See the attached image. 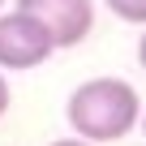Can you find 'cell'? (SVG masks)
Instances as JSON below:
<instances>
[{"label": "cell", "mask_w": 146, "mask_h": 146, "mask_svg": "<svg viewBox=\"0 0 146 146\" xmlns=\"http://www.w3.org/2000/svg\"><path fill=\"white\" fill-rule=\"evenodd\" d=\"M64 120L78 137L108 146L137 129L142 99H137L133 82H125V78H112V73L108 78H86L82 86H73V95L64 103Z\"/></svg>", "instance_id": "obj_1"}, {"label": "cell", "mask_w": 146, "mask_h": 146, "mask_svg": "<svg viewBox=\"0 0 146 146\" xmlns=\"http://www.w3.org/2000/svg\"><path fill=\"white\" fill-rule=\"evenodd\" d=\"M56 52L47 26L26 13V9H0V69H13V73H26V69H39L47 56Z\"/></svg>", "instance_id": "obj_2"}, {"label": "cell", "mask_w": 146, "mask_h": 146, "mask_svg": "<svg viewBox=\"0 0 146 146\" xmlns=\"http://www.w3.org/2000/svg\"><path fill=\"white\" fill-rule=\"evenodd\" d=\"M17 9L35 13L47 26L56 52L86 43L90 30H95V0H17Z\"/></svg>", "instance_id": "obj_3"}, {"label": "cell", "mask_w": 146, "mask_h": 146, "mask_svg": "<svg viewBox=\"0 0 146 146\" xmlns=\"http://www.w3.org/2000/svg\"><path fill=\"white\" fill-rule=\"evenodd\" d=\"M108 13L125 26H146V0H103Z\"/></svg>", "instance_id": "obj_4"}, {"label": "cell", "mask_w": 146, "mask_h": 146, "mask_svg": "<svg viewBox=\"0 0 146 146\" xmlns=\"http://www.w3.org/2000/svg\"><path fill=\"white\" fill-rule=\"evenodd\" d=\"M9 103H13V90H9V78H5V69H0V116L9 112Z\"/></svg>", "instance_id": "obj_5"}, {"label": "cell", "mask_w": 146, "mask_h": 146, "mask_svg": "<svg viewBox=\"0 0 146 146\" xmlns=\"http://www.w3.org/2000/svg\"><path fill=\"white\" fill-rule=\"evenodd\" d=\"M47 146H95V142H86V137L73 133V137H56V142H47Z\"/></svg>", "instance_id": "obj_6"}, {"label": "cell", "mask_w": 146, "mask_h": 146, "mask_svg": "<svg viewBox=\"0 0 146 146\" xmlns=\"http://www.w3.org/2000/svg\"><path fill=\"white\" fill-rule=\"evenodd\" d=\"M137 64L146 69V30H142V39H137Z\"/></svg>", "instance_id": "obj_7"}, {"label": "cell", "mask_w": 146, "mask_h": 146, "mask_svg": "<svg viewBox=\"0 0 146 146\" xmlns=\"http://www.w3.org/2000/svg\"><path fill=\"white\" fill-rule=\"evenodd\" d=\"M137 125H142V133H146V112H142V120H137Z\"/></svg>", "instance_id": "obj_8"}, {"label": "cell", "mask_w": 146, "mask_h": 146, "mask_svg": "<svg viewBox=\"0 0 146 146\" xmlns=\"http://www.w3.org/2000/svg\"><path fill=\"white\" fill-rule=\"evenodd\" d=\"M0 9H5V0H0Z\"/></svg>", "instance_id": "obj_9"}]
</instances>
